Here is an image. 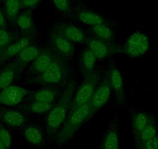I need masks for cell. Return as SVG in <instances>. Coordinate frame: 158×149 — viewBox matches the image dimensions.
I'll list each match as a JSON object with an SVG mask.
<instances>
[{"label":"cell","instance_id":"obj_1","mask_svg":"<svg viewBox=\"0 0 158 149\" xmlns=\"http://www.w3.org/2000/svg\"><path fill=\"white\" fill-rule=\"evenodd\" d=\"M74 93V84H71L65 90L60 101L53 106L48 112L45 121V127L50 134L59 131L66 121L71 109Z\"/></svg>","mask_w":158,"mask_h":149},{"label":"cell","instance_id":"obj_2","mask_svg":"<svg viewBox=\"0 0 158 149\" xmlns=\"http://www.w3.org/2000/svg\"><path fill=\"white\" fill-rule=\"evenodd\" d=\"M92 114L90 103L72 109L56 136V141L57 144H64L69 141Z\"/></svg>","mask_w":158,"mask_h":149},{"label":"cell","instance_id":"obj_3","mask_svg":"<svg viewBox=\"0 0 158 149\" xmlns=\"http://www.w3.org/2000/svg\"><path fill=\"white\" fill-rule=\"evenodd\" d=\"M150 42L147 34L142 31L133 32L125 44V52L130 57H139L148 52Z\"/></svg>","mask_w":158,"mask_h":149},{"label":"cell","instance_id":"obj_4","mask_svg":"<svg viewBox=\"0 0 158 149\" xmlns=\"http://www.w3.org/2000/svg\"><path fill=\"white\" fill-rule=\"evenodd\" d=\"M96 89V79L94 76L87 79L76 91L73 98L71 110L90 103L94 92Z\"/></svg>","mask_w":158,"mask_h":149},{"label":"cell","instance_id":"obj_5","mask_svg":"<svg viewBox=\"0 0 158 149\" xmlns=\"http://www.w3.org/2000/svg\"><path fill=\"white\" fill-rule=\"evenodd\" d=\"M27 94L26 89L19 86H9L6 89L0 91V104L13 106L19 104Z\"/></svg>","mask_w":158,"mask_h":149},{"label":"cell","instance_id":"obj_6","mask_svg":"<svg viewBox=\"0 0 158 149\" xmlns=\"http://www.w3.org/2000/svg\"><path fill=\"white\" fill-rule=\"evenodd\" d=\"M111 92H112V88L108 81L103 83L95 89L90 101L92 113H96L97 111L101 109L107 103L110 98Z\"/></svg>","mask_w":158,"mask_h":149},{"label":"cell","instance_id":"obj_7","mask_svg":"<svg viewBox=\"0 0 158 149\" xmlns=\"http://www.w3.org/2000/svg\"><path fill=\"white\" fill-rule=\"evenodd\" d=\"M64 68L57 61L54 60L51 65L40 74L38 79L43 84H57L64 78Z\"/></svg>","mask_w":158,"mask_h":149},{"label":"cell","instance_id":"obj_8","mask_svg":"<svg viewBox=\"0 0 158 149\" xmlns=\"http://www.w3.org/2000/svg\"><path fill=\"white\" fill-rule=\"evenodd\" d=\"M52 44L56 51L64 57H71L74 53V46L72 42L63 35H56L52 38Z\"/></svg>","mask_w":158,"mask_h":149},{"label":"cell","instance_id":"obj_9","mask_svg":"<svg viewBox=\"0 0 158 149\" xmlns=\"http://www.w3.org/2000/svg\"><path fill=\"white\" fill-rule=\"evenodd\" d=\"M88 49L90 50L97 60H102L107 57L110 54V47L107 42L103 41L100 39H92L88 43Z\"/></svg>","mask_w":158,"mask_h":149},{"label":"cell","instance_id":"obj_10","mask_svg":"<svg viewBox=\"0 0 158 149\" xmlns=\"http://www.w3.org/2000/svg\"><path fill=\"white\" fill-rule=\"evenodd\" d=\"M1 119L7 125L13 127H19L26 122V117L19 111L16 109H7L1 113Z\"/></svg>","mask_w":158,"mask_h":149},{"label":"cell","instance_id":"obj_11","mask_svg":"<svg viewBox=\"0 0 158 149\" xmlns=\"http://www.w3.org/2000/svg\"><path fill=\"white\" fill-rule=\"evenodd\" d=\"M109 83L112 89L118 95H123L124 89V79L123 74L118 68L114 67L109 72Z\"/></svg>","mask_w":158,"mask_h":149},{"label":"cell","instance_id":"obj_12","mask_svg":"<svg viewBox=\"0 0 158 149\" xmlns=\"http://www.w3.org/2000/svg\"><path fill=\"white\" fill-rule=\"evenodd\" d=\"M52 56L48 51H41L40 55L33 62L32 69L36 74H42L53 62Z\"/></svg>","mask_w":158,"mask_h":149},{"label":"cell","instance_id":"obj_13","mask_svg":"<svg viewBox=\"0 0 158 149\" xmlns=\"http://www.w3.org/2000/svg\"><path fill=\"white\" fill-rule=\"evenodd\" d=\"M30 45V40L28 36H22L15 43L11 44L7 48L4 50L3 55L5 58H10L18 54L27 46Z\"/></svg>","mask_w":158,"mask_h":149},{"label":"cell","instance_id":"obj_14","mask_svg":"<svg viewBox=\"0 0 158 149\" xmlns=\"http://www.w3.org/2000/svg\"><path fill=\"white\" fill-rule=\"evenodd\" d=\"M63 36L72 43H82L85 40L84 32L75 26L70 25L63 30Z\"/></svg>","mask_w":158,"mask_h":149},{"label":"cell","instance_id":"obj_15","mask_svg":"<svg viewBox=\"0 0 158 149\" xmlns=\"http://www.w3.org/2000/svg\"><path fill=\"white\" fill-rule=\"evenodd\" d=\"M24 137L29 144L34 146L40 145L44 141L43 134L35 126H29L24 130Z\"/></svg>","mask_w":158,"mask_h":149},{"label":"cell","instance_id":"obj_16","mask_svg":"<svg viewBox=\"0 0 158 149\" xmlns=\"http://www.w3.org/2000/svg\"><path fill=\"white\" fill-rule=\"evenodd\" d=\"M40 53H41V50L37 46L30 45L18 54V60L21 63L24 64L30 63L32 62H33Z\"/></svg>","mask_w":158,"mask_h":149},{"label":"cell","instance_id":"obj_17","mask_svg":"<svg viewBox=\"0 0 158 149\" xmlns=\"http://www.w3.org/2000/svg\"><path fill=\"white\" fill-rule=\"evenodd\" d=\"M16 75V71L13 68H6L0 71V91L12 86Z\"/></svg>","mask_w":158,"mask_h":149},{"label":"cell","instance_id":"obj_18","mask_svg":"<svg viewBox=\"0 0 158 149\" xmlns=\"http://www.w3.org/2000/svg\"><path fill=\"white\" fill-rule=\"evenodd\" d=\"M78 18L83 23L89 26H92V27H95V26L104 23L102 17L101 16L91 11L81 12L79 13Z\"/></svg>","mask_w":158,"mask_h":149},{"label":"cell","instance_id":"obj_19","mask_svg":"<svg viewBox=\"0 0 158 149\" xmlns=\"http://www.w3.org/2000/svg\"><path fill=\"white\" fill-rule=\"evenodd\" d=\"M119 138L115 129H111L105 136L102 143L103 149H118Z\"/></svg>","mask_w":158,"mask_h":149},{"label":"cell","instance_id":"obj_20","mask_svg":"<svg viewBox=\"0 0 158 149\" xmlns=\"http://www.w3.org/2000/svg\"><path fill=\"white\" fill-rule=\"evenodd\" d=\"M93 32L98 39L103 41L109 42L113 39V33L109 26L104 23L93 27Z\"/></svg>","mask_w":158,"mask_h":149},{"label":"cell","instance_id":"obj_21","mask_svg":"<svg viewBox=\"0 0 158 149\" xmlns=\"http://www.w3.org/2000/svg\"><path fill=\"white\" fill-rule=\"evenodd\" d=\"M56 99V92L51 89H42L36 91L33 96L34 101L53 103Z\"/></svg>","mask_w":158,"mask_h":149},{"label":"cell","instance_id":"obj_22","mask_svg":"<svg viewBox=\"0 0 158 149\" xmlns=\"http://www.w3.org/2000/svg\"><path fill=\"white\" fill-rule=\"evenodd\" d=\"M150 124L149 117L144 113H138L133 117V128L136 133H139L143 130L147 125Z\"/></svg>","mask_w":158,"mask_h":149},{"label":"cell","instance_id":"obj_23","mask_svg":"<svg viewBox=\"0 0 158 149\" xmlns=\"http://www.w3.org/2000/svg\"><path fill=\"white\" fill-rule=\"evenodd\" d=\"M97 58L93 53L89 49H86L83 51L81 57V64L84 70L87 72L92 71L96 63Z\"/></svg>","mask_w":158,"mask_h":149},{"label":"cell","instance_id":"obj_24","mask_svg":"<svg viewBox=\"0 0 158 149\" xmlns=\"http://www.w3.org/2000/svg\"><path fill=\"white\" fill-rule=\"evenodd\" d=\"M53 103H44V102L34 101L30 105V110L32 113L36 114H42V113H48L53 107Z\"/></svg>","mask_w":158,"mask_h":149},{"label":"cell","instance_id":"obj_25","mask_svg":"<svg viewBox=\"0 0 158 149\" xmlns=\"http://www.w3.org/2000/svg\"><path fill=\"white\" fill-rule=\"evenodd\" d=\"M20 0H6L5 9L6 15L10 18L16 16L20 10Z\"/></svg>","mask_w":158,"mask_h":149},{"label":"cell","instance_id":"obj_26","mask_svg":"<svg viewBox=\"0 0 158 149\" xmlns=\"http://www.w3.org/2000/svg\"><path fill=\"white\" fill-rule=\"evenodd\" d=\"M157 134V129L154 124L150 123L149 125H147L143 130H141L140 132L138 133V138L142 142L148 141L150 138L156 136Z\"/></svg>","mask_w":158,"mask_h":149},{"label":"cell","instance_id":"obj_27","mask_svg":"<svg viewBox=\"0 0 158 149\" xmlns=\"http://www.w3.org/2000/svg\"><path fill=\"white\" fill-rule=\"evenodd\" d=\"M16 24L18 27L23 30H29L33 27V21L30 15L23 14L20 15L16 19Z\"/></svg>","mask_w":158,"mask_h":149},{"label":"cell","instance_id":"obj_28","mask_svg":"<svg viewBox=\"0 0 158 149\" xmlns=\"http://www.w3.org/2000/svg\"><path fill=\"white\" fill-rule=\"evenodd\" d=\"M0 139L5 145L6 148L9 149L13 144V137L7 128L0 125Z\"/></svg>","mask_w":158,"mask_h":149},{"label":"cell","instance_id":"obj_29","mask_svg":"<svg viewBox=\"0 0 158 149\" xmlns=\"http://www.w3.org/2000/svg\"><path fill=\"white\" fill-rule=\"evenodd\" d=\"M11 45V35L6 29L0 27V51H4Z\"/></svg>","mask_w":158,"mask_h":149},{"label":"cell","instance_id":"obj_30","mask_svg":"<svg viewBox=\"0 0 158 149\" xmlns=\"http://www.w3.org/2000/svg\"><path fill=\"white\" fill-rule=\"evenodd\" d=\"M54 6L60 12H67L69 8L68 0H52Z\"/></svg>","mask_w":158,"mask_h":149},{"label":"cell","instance_id":"obj_31","mask_svg":"<svg viewBox=\"0 0 158 149\" xmlns=\"http://www.w3.org/2000/svg\"><path fill=\"white\" fill-rule=\"evenodd\" d=\"M143 149H158V135L143 142Z\"/></svg>","mask_w":158,"mask_h":149},{"label":"cell","instance_id":"obj_32","mask_svg":"<svg viewBox=\"0 0 158 149\" xmlns=\"http://www.w3.org/2000/svg\"><path fill=\"white\" fill-rule=\"evenodd\" d=\"M39 2L40 0H22L23 5L25 7H29V8L35 6Z\"/></svg>","mask_w":158,"mask_h":149},{"label":"cell","instance_id":"obj_33","mask_svg":"<svg viewBox=\"0 0 158 149\" xmlns=\"http://www.w3.org/2000/svg\"><path fill=\"white\" fill-rule=\"evenodd\" d=\"M6 25V17L4 16L3 13L2 12V10H0V27L1 28H4Z\"/></svg>","mask_w":158,"mask_h":149},{"label":"cell","instance_id":"obj_34","mask_svg":"<svg viewBox=\"0 0 158 149\" xmlns=\"http://www.w3.org/2000/svg\"><path fill=\"white\" fill-rule=\"evenodd\" d=\"M0 149H6L5 145L3 144V143H2V141H1V139H0Z\"/></svg>","mask_w":158,"mask_h":149}]
</instances>
